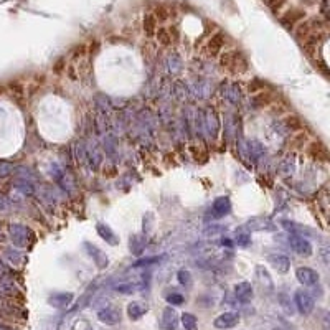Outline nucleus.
Here are the masks:
<instances>
[{"label":"nucleus","mask_w":330,"mask_h":330,"mask_svg":"<svg viewBox=\"0 0 330 330\" xmlns=\"http://www.w3.org/2000/svg\"><path fill=\"white\" fill-rule=\"evenodd\" d=\"M9 231H10L12 241L20 248H27L33 241V233L28 228L22 226V224H12Z\"/></svg>","instance_id":"obj_1"},{"label":"nucleus","mask_w":330,"mask_h":330,"mask_svg":"<svg viewBox=\"0 0 330 330\" xmlns=\"http://www.w3.org/2000/svg\"><path fill=\"white\" fill-rule=\"evenodd\" d=\"M294 304H296L297 311L302 314V315H309L312 311H314V297L311 296L309 292H304V291H297L296 296H294Z\"/></svg>","instance_id":"obj_2"},{"label":"nucleus","mask_w":330,"mask_h":330,"mask_svg":"<svg viewBox=\"0 0 330 330\" xmlns=\"http://www.w3.org/2000/svg\"><path fill=\"white\" fill-rule=\"evenodd\" d=\"M289 244H291V248L297 252L299 256H311L312 255V244L309 243L304 236H300V235H289Z\"/></svg>","instance_id":"obj_3"},{"label":"nucleus","mask_w":330,"mask_h":330,"mask_svg":"<svg viewBox=\"0 0 330 330\" xmlns=\"http://www.w3.org/2000/svg\"><path fill=\"white\" fill-rule=\"evenodd\" d=\"M238 324H240V314L238 312H224V314H220L218 317L213 320L215 328H218V330L233 328Z\"/></svg>","instance_id":"obj_4"},{"label":"nucleus","mask_w":330,"mask_h":330,"mask_svg":"<svg viewBox=\"0 0 330 330\" xmlns=\"http://www.w3.org/2000/svg\"><path fill=\"white\" fill-rule=\"evenodd\" d=\"M97 319L106 325H116L121 322V311L114 306H106L97 312Z\"/></svg>","instance_id":"obj_5"},{"label":"nucleus","mask_w":330,"mask_h":330,"mask_svg":"<svg viewBox=\"0 0 330 330\" xmlns=\"http://www.w3.org/2000/svg\"><path fill=\"white\" fill-rule=\"evenodd\" d=\"M296 277H297V281L300 284L307 286V287H315L319 284V281H320L317 272H315L314 269H311V268H299L297 272H296Z\"/></svg>","instance_id":"obj_6"},{"label":"nucleus","mask_w":330,"mask_h":330,"mask_svg":"<svg viewBox=\"0 0 330 330\" xmlns=\"http://www.w3.org/2000/svg\"><path fill=\"white\" fill-rule=\"evenodd\" d=\"M268 261L277 272H281V274H286V272H289V269H291L289 258L284 256V255H279V252H276V255H269Z\"/></svg>","instance_id":"obj_7"},{"label":"nucleus","mask_w":330,"mask_h":330,"mask_svg":"<svg viewBox=\"0 0 330 330\" xmlns=\"http://www.w3.org/2000/svg\"><path fill=\"white\" fill-rule=\"evenodd\" d=\"M235 296L238 299V302L241 304H248L249 300L252 299V286L246 281H243V283H238L235 286Z\"/></svg>","instance_id":"obj_8"},{"label":"nucleus","mask_w":330,"mask_h":330,"mask_svg":"<svg viewBox=\"0 0 330 330\" xmlns=\"http://www.w3.org/2000/svg\"><path fill=\"white\" fill-rule=\"evenodd\" d=\"M162 327L164 330H177L179 327V314L173 307H165L162 312Z\"/></svg>","instance_id":"obj_9"},{"label":"nucleus","mask_w":330,"mask_h":330,"mask_svg":"<svg viewBox=\"0 0 330 330\" xmlns=\"http://www.w3.org/2000/svg\"><path fill=\"white\" fill-rule=\"evenodd\" d=\"M84 249L88 251V255L94 259V263L97 264V268H106L108 266V256L104 255V252L97 248V246H94V244H91V243H84Z\"/></svg>","instance_id":"obj_10"},{"label":"nucleus","mask_w":330,"mask_h":330,"mask_svg":"<svg viewBox=\"0 0 330 330\" xmlns=\"http://www.w3.org/2000/svg\"><path fill=\"white\" fill-rule=\"evenodd\" d=\"M73 297L74 296L71 292H56V294H53V296H50L48 302L56 309H66L69 304L73 302Z\"/></svg>","instance_id":"obj_11"},{"label":"nucleus","mask_w":330,"mask_h":330,"mask_svg":"<svg viewBox=\"0 0 330 330\" xmlns=\"http://www.w3.org/2000/svg\"><path fill=\"white\" fill-rule=\"evenodd\" d=\"M96 231H97V235H99L104 241H106L108 244H111V246H116V244L119 243L116 233L108 226V224H104V223H97V224H96Z\"/></svg>","instance_id":"obj_12"},{"label":"nucleus","mask_w":330,"mask_h":330,"mask_svg":"<svg viewBox=\"0 0 330 330\" xmlns=\"http://www.w3.org/2000/svg\"><path fill=\"white\" fill-rule=\"evenodd\" d=\"M147 311H149V307L144 302H139V300H134V302H131L128 306V315L131 320H139L142 315L147 314Z\"/></svg>","instance_id":"obj_13"},{"label":"nucleus","mask_w":330,"mask_h":330,"mask_svg":"<svg viewBox=\"0 0 330 330\" xmlns=\"http://www.w3.org/2000/svg\"><path fill=\"white\" fill-rule=\"evenodd\" d=\"M213 213L216 216H224L231 212V201L228 196H220V198H216L213 201Z\"/></svg>","instance_id":"obj_14"},{"label":"nucleus","mask_w":330,"mask_h":330,"mask_svg":"<svg viewBox=\"0 0 330 330\" xmlns=\"http://www.w3.org/2000/svg\"><path fill=\"white\" fill-rule=\"evenodd\" d=\"M224 46V35L223 33H216L213 35L212 38L208 40V45H207V52L210 55H218L221 52V48Z\"/></svg>","instance_id":"obj_15"},{"label":"nucleus","mask_w":330,"mask_h":330,"mask_svg":"<svg viewBox=\"0 0 330 330\" xmlns=\"http://www.w3.org/2000/svg\"><path fill=\"white\" fill-rule=\"evenodd\" d=\"M304 15L306 13L302 12V10H299V9H291L289 12H286L284 13V17H283V23L284 25H287V27H292L294 23H297V22H300V20L304 18Z\"/></svg>","instance_id":"obj_16"},{"label":"nucleus","mask_w":330,"mask_h":330,"mask_svg":"<svg viewBox=\"0 0 330 330\" xmlns=\"http://www.w3.org/2000/svg\"><path fill=\"white\" fill-rule=\"evenodd\" d=\"M144 32H145L147 37H154L157 32V20L152 13H147V15L144 17Z\"/></svg>","instance_id":"obj_17"},{"label":"nucleus","mask_w":330,"mask_h":330,"mask_svg":"<svg viewBox=\"0 0 330 330\" xmlns=\"http://www.w3.org/2000/svg\"><path fill=\"white\" fill-rule=\"evenodd\" d=\"M180 320L185 330H198V320L193 314H182Z\"/></svg>","instance_id":"obj_18"},{"label":"nucleus","mask_w":330,"mask_h":330,"mask_svg":"<svg viewBox=\"0 0 330 330\" xmlns=\"http://www.w3.org/2000/svg\"><path fill=\"white\" fill-rule=\"evenodd\" d=\"M154 37H157L159 43H162L164 46H167V45L172 43V35H170V32L167 30V28H159Z\"/></svg>","instance_id":"obj_19"},{"label":"nucleus","mask_w":330,"mask_h":330,"mask_svg":"<svg viewBox=\"0 0 330 330\" xmlns=\"http://www.w3.org/2000/svg\"><path fill=\"white\" fill-rule=\"evenodd\" d=\"M256 276H258V281L261 284H264V281H266V287H268L269 291H272V281H271V277L268 274V271L263 269L261 266H258V268H256Z\"/></svg>","instance_id":"obj_20"},{"label":"nucleus","mask_w":330,"mask_h":330,"mask_svg":"<svg viewBox=\"0 0 330 330\" xmlns=\"http://www.w3.org/2000/svg\"><path fill=\"white\" fill-rule=\"evenodd\" d=\"M177 279H179V283L184 286V287H190L192 283H193V279H192V274L188 271L185 269H182L179 271V274H177Z\"/></svg>","instance_id":"obj_21"},{"label":"nucleus","mask_w":330,"mask_h":330,"mask_svg":"<svg viewBox=\"0 0 330 330\" xmlns=\"http://www.w3.org/2000/svg\"><path fill=\"white\" fill-rule=\"evenodd\" d=\"M279 304H281V307L284 309V312H286V314H289V315H292V314H294L292 302H291V299L286 296V294H279Z\"/></svg>","instance_id":"obj_22"},{"label":"nucleus","mask_w":330,"mask_h":330,"mask_svg":"<svg viewBox=\"0 0 330 330\" xmlns=\"http://www.w3.org/2000/svg\"><path fill=\"white\" fill-rule=\"evenodd\" d=\"M167 302L172 306H182L185 302V297L179 292H170V294H167Z\"/></svg>","instance_id":"obj_23"},{"label":"nucleus","mask_w":330,"mask_h":330,"mask_svg":"<svg viewBox=\"0 0 330 330\" xmlns=\"http://www.w3.org/2000/svg\"><path fill=\"white\" fill-rule=\"evenodd\" d=\"M142 249H144V240L140 236H134L131 240V251L136 252V255H139Z\"/></svg>","instance_id":"obj_24"},{"label":"nucleus","mask_w":330,"mask_h":330,"mask_svg":"<svg viewBox=\"0 0 330 330\" xmlns=\"http://www.w3.org/2000/svg\"><path fill=\"white\" fill-rule=\"evenodd\" d=\"M152 15L156 17L157 22H165V20L168 18V10L165 9L164 5H159L157 9H156V12L152 13Z\"/></svg>","instance_id":"obj_25"},{"label":"nucleus","mask_w":330,"mask_h":330,"mask_svg":"<svg viewBox=\"0 0 330 330\" xmlns=\"http://www.w3.org/2000/svg\"><path fill=\"white\" fill-rule=\"evenodd\" d=\"M224 96H226V99H230L231 103H238L240 101V89H238L236 86H231V88H228Z\"/></svg>","instance_id":"obj_26"},{"label":"nucleus","mask_w":330,"mask_h":330,"mask_svg":"<svg viewBox=\"0 0 330 330\" xmlns=\"http://www.w3.org/2000/svg\"><path fill=\"white\" fill-rule=\"evenodd\" d=\"M73 330H93V327L89 325V322H88V320L80 319V320H76V322H74Z\"/></svg>","instance_id":"obj_27"},{"label":"nucleus","mask_w":330,"mask_h":330,"mask_svg":"<svg viewBox=\"0 0 330 330\" xmlns=\"http://www.w3.org/2000/svg\"><path fill=\"white\" fill-rule=\"evenodd\" d=\"M236 241H238V244H241V246H248L249 241H251V236L248 233H240L236 236Z\"/></svg>","instance_id":"obj_28"},{"label":"nucleus","mask_w":330,"mask_h":330,"mask_svg":"<svg viewBox=\"0 0 330 330\" xmlns=\"http://www.w3.org/2000/svg\"><path fill=\"white\" fill-rule=\"evenodd\" d=\"M160 261V258L157 256H154V258H147V259H142V261H137L134 266L137 268V266H149V264H154V263H159Z\"/></svg>","instance_id":"obj_29"},{"label":"nucleus","mask_w":330,"mask_h":330,"mask_svg":"<svg viewBox=\"0 0 330 330\" xmlns=\"http://www.w3.org/2000/svg\"><path fill=\"white\" fill-rule=\"evenodd\" d=\"M0 330H9V328H0Z\"/></svg>","instance_id":"obj_30"}]
</instances>
